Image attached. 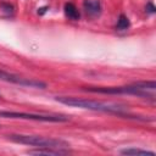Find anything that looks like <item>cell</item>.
Segmentation results:
<instances>
[{
    "instance_id": "obj_1",
    "label": "cell",
    "mask_w": 156,
    "mask_h": 156,
    "mask_svg": "<svg viewBox=\"0 0 156 156\" xmlns=\"http://www.w3.org/2000/svg\"><path fill=\"white\" fill-rule=\"evenodd\" d=\"M56 101L72 106V107H79V108H85V110H91V111H100V112H108V113H115L121 117L126 118H132V115H129L127 111V106L116 104V102H104V101H98V100H90V99H83V98H76V96H56Z\"/></svg>"
},
{
    "instance_id": "obj_2",
    "label": "cell",
    "mask_w": 156,
    "mask_h": 156,
    "mask_svg": "<svg viewBox=\"0 0 156 156\" xmlns=\"http://www.w3.org/2000/svg\"><path fill=\"white\" fill-rule=\"evenodd\" d=\"M6 138L13 143L39 146V147H54V149H67L69 144L62 139L41 136V135H30V134H9Z\"/></svg>"
},
{
    "instance_id": "obj_3",
    "label": "cell",
    "mask_w": 156,
    "mask_h": 156,
    "mask_svg": "<svg viewBox=\"0 0 156 156\" xmlns=\"http://www.w3.org/2000/svg\"><path fill=\"white\" fill-rule=\"evenodd\" d=\"M84 90L90 91V93H99V94H110V95H116V94H128V95H136L139 98L144 99H150L151 101L155 100V95L150 94L147 90H143L138 88L136 85H124V87H83Z\"/></svg>"
},
{
    "instance_id": "obj_4",
    "label": "cell",
    "mask_w": 156,
    "mask_h": 156,
    "mask_svg": "<svg viewBox=\"0 0 156 156\" xmlns=\"http://www.w3.org/2000/svg\"><path fill=\"white\" fill-rule=\"evenodd\" d=\"M0 117L2 118H13V119H29V121H40V122H67L69 117L61 115H40V113H27L18 111H0Z\"/></svg>"
},
{
    "instance_id": "obj_5",
    "label": "cell",
    "mask_w": 156,
    "mask_h": 156,
    "mask_svg": "<svg viewBox=\"0 0 156 156\" xmlns=\"http://www.w3.org/2000/svg\"><path fill=\"white\" fill-rule=\"evenodd\" d=\"M0 80L7 82V83H12V84H17L21 87H28V88H37V89H44L46 88V83L38 80V79H33V78H24L6 71L0 69Z\"/></svg>"
},
{
    "instance_id": "obj_6",
    "label": "cell",
    "mask_w": 156,
    "mask_h": 156,
    "mask_svg": "<svg viewBox=\"0 0 156 156\" xmlns=\"http://www.w3.org/2000/svg\"><path fill=\"white\" fill-rule=\"evenodd\" d=\"M28 154H30V155H54V156H58V155H68V154H71V150H68V149L41 147V149H38V150H29Z\"/></svg>"
},
{
    "instance_id": "obj_7",
    "label": "cell",
    "mask_w": 156,
    "mask_h": 156,
    "mask_svg": "<svg viewBox=\"0 0 156 156\" xmlns=\"http://www.w3.org/2000/svg\"><path fill=\"white\" fill-rule=\"evenodd\" d=\"M83 7L85 12L90 16H98L101 12V5L99 0H84Z\"/></svg>"
},
{
    "instance_id": "obj_8",
    "label": "cell",
    "mask_w": 156,
    "mask_h": 156,
    "mask_svg": "<svg viewBox=\"0 0 156 156\" xmlns=\"http://www.w3.org/2000/svg\"><path fill=\"white\" fill-rule=\"evenodd\" d=\"M63 11H65L66 17L69 18V20H72V21H78L79 17H80L79 11L77 10V7H76L72 2H67V4H65Z\"/></svg>"
},
{
    "instance_id": "obj_9",
    "label": "cell",
    "mask_w": 156,
    "mask_h": 156,
    "mask_svg": "<svg viewBox=\"0 0 156 156\" xmlns=\"http://www.w3.org/2000/svg\"><path fill=\"white\" fill-rule=\"evenodd\" d=\"M122 155H149V156H155V152L154 151H147V150H141V149H134V147H130V149H123L119 151Z\"/></svg>"
},
{
    "instance_id": "obj_10",
    "label": "cell",
    "mask_w": 156,
    "mask_h": 156,
    "mask_svg": "<svg viewBox=\"0 0 156 156\" xmlns=\"http://www.w3.org/2000/svg\"><path fill=\"white\" fill-rule=\"evenodd\" d=\"M129 27H130V22L128 20V17L126 15H119L118 21H117V24H116V29H118V30H126Z\"/></svg>"
},
{
    "instance_id": "obj_11",
    "label": "cell",
    "mask_w": 156,
    "mask_h": 156,
    "mask_svg": "<svg viewBox=\"0 0 156 156\" xmlns=\"http://www.w3.org/2000/svg\"><path fill=\"white\" fill-rule=\"evenodd\" d=\"M134 85H136L138 88L143 89V90H155L156 89V83L154 80L151 82H145V80H140V82H135L133 83Z\"/></svg>"
},
{
    "instance_id": "obj_12",
    "label": "cell",
    "mask_w": 156,
    "mask_h": 156,
    "mask_svg": "<svg viewBox=\"0 0 156 156\" xmlns=\"http://www.w3.org/2000/svg\"><path fill=\"white\" fill-rule=\"evenodd\" d=\"M0 7L6 12V13H13V6L12 5H10V4H7V2H1L0 4Z\"/></svg>"
},
{
    "instance_id": "obj_13",
    "label": "cell",
    "mask_w": 156,
    "mask_h": 156,
    "mask_svg": "<svg viewBox=\"0 0 156 156\" xmlns=\"http://www.w3.org/2000/svg\"><path fill=\"white\" fill-rule=\"evenodd\" d=\"M146 11H147L149 13H155L156 7L154 6V4H152V2H147V5H146Z\"/></svg>"
},
{
    "instance_id": "obj_14",
    "label": "cell",
    "mask_w": 156,
    "mask_h": 156,
    "mask_svg": "<svg viewBox=\"0 0 156 156\" xmlns=\"http://www.w3.org/2000/svg\"><path fill=\"white\" fill-rule=\"evenodd\" d=\"M46 10H48V7H46V6L40 7V9L38 10V13H39V15H43V13H45V12H46Z\"/></svg>"
}]
</instances>
